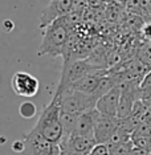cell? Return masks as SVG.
<instances>
[{
  "label": "cell",
  "mask_w": 151,
  "mask_h": 155,
  "mask_svg": "<svg viewBox=\"0 0 151 155\" xmlns=\"http://www.w3.org/2000/svg\"><path fill=\"white\" fill-rule=\"evenodd\" d=\"M60 98L57 94L52 98V101L43 109L37 123L34 125L33 130L45 140L54 144H58L62 139V127L60 123Z\"/></svg>",
  "instance_id": "6da1fadb"
},
{
  "label": "cell",
  "mask_w": 151,
  "mask_h": 155,
  "mask_svg": "<svg viewBox=\"0 0 151 155\" xmlns=\"http://www.w3.org/2000/svg\"><path fill=\"white\" fill-rule=\"evenodd\" d=\"M69 36V28L62 23L61 19L56 20L44 29L43 40L38 48V56H51V57L61 56Z\"/></svg>",
  "instance_id": "7a4b0ae2"
},
{
  "label": "cell",
  "mask_w": 151,
  "mask_h": 155,
  "mask_svg": "<svg viewBox=\"0 0 151 155\" xmlns=\"http://www.w3.org/2000/svg\"><path fill=\"white\" fill-rule=\"evenodd\" d=\"M56 94L60 98V107L62 111L80 115L87 110L96 109L97 100L90 94H84L73 89H65Z\"/></svg>",
  "instance_id": "3957f363"
},
{
  "label": "cell",
  "mask_w": 151,
  "mask_h": 155,
  "mask_svg": "<svg viewBox=\"0 0 151 155\" xmlns=\"http://www.w3.org/2000/svg\"><path fill=\"white\" fill-rule=\"evenodd\" d=\"M100 72L98 69L93 68L86 60H76V61H68L64 62L62 66V73H61V80L58 82L57 90L56 93H61L69 86H72L74 82L84 77L92 74V73Z\"/></svg>",
  "instance_id": "277c9868"
},
{
  "label": "cell",
  "mask_w": 151,
  "mask_h": 155,
  "mask_svg": "<svg viewBox=\"0 0 151 155\" xmlns=\"http://www.w3.org/2000/svg\"><path fill=\"white\" fill-rule=\"evenodd\" d=\"M24 155H61L58 144L45 140L32 129L23 139Z\"/></svg>",
  "instance_id": "5b68a950"
},
{
  "label": "cell",
  "mask_w": 151,
  "mask_h": 155,
  "mask_svg": "<svg viewBox=\"0 0 151 155\" xmlns=\"http://www.w3.org/2000/svg\"><path fill=\"white\" fill-rule=\"evenodd\" d=\"M73 8H74V2H72V0H53V2H49L43 13H41L40 28L45 29L52 23H54L56 20L61 19L65 15H68L69 12H72Z\"/></svg>",
  "instance_id": "8992f818"
},
{
  "label": "cell",
  "mask_w": 151,
  "mask_h": 155,
  "mask_svg": "<svg viewBox=\"0 0 151 155\" xmlns=\"http://www.w3.org/2000/svg\"><path fill=\"white\" fill-rule=\"evenodd\" d=\"M11 85L13 91L20 97L32 98L38 93L40 82L34 76L27 72H16L12 76Z\"/></svg>",
  "instance_id": "52a82bcc"
},
{
  "label": "cell",
  "mask_w": 151,
  "mask_h": 155,
  "mask_svg": "<svg viewBox=\"0 0 151 155\" xmlns=\"http://www.w3.org/2000/svg\"><path fill=\"white\" fill-rule=\"evenodd\" d=\"M119 119L117 117H109V115H101L94 127L93 138L98 144H107L111 137L114 135L115 130L118 127Z\"/></svg>",
  "instance_id": "ba28073f"
},
{
  "label": "cell",
  "mask_w": 151,
  "mask_h": 155,
  "mask_svg": "<svg viewBox=\"0 0 151 155\" xmlns=\"http://www.w3.org/2000/svg\"><path fill=\"white\" fill-rule=\"evenodd\" d=\"M121 98V90L115 85L110 91L103 94L96 104V110L101 115H109V117H115L117 115V109Z\"/></svg>",
  "instance_id": "9c48e42d"
},
{
  "label": "cell",
  "mask_w": 151,
  "mask_h": 155,
  "mask_svg": "<svg viewBox=\"0 0 151 155\" xmlns=\"http://www.w3.org/2000/svg\"><path fill=\"white\" fill-rule=\"evenodd\" d=\"M100 117H101V114L96 110V109H92V110H87L85 113H82V114H80L73 135L93 138L94 127H96L97 121Z\"/></svg>",
  "instance_id": "30bf717a"
},
{
  "label": "cell",
  "mask_w": 151,
  "mask_h": 155,
  "mask_svg": "<svg viewBox=\"0 0 151 155\" xmlns=\"http://www.w3.org/2000/svg\"><path fill=\"white\" fill-rule=\"evenodd\" d=\"M105 76H107V70H100V72L92 73V74L78 80L77 82L73 84L72 86H69L68 89H73L76 91H80V93L93 96L97 86H98V84H100V81L102 80V77H105Z\"/></svg>",
  "instance_id": "8fae6325"
},
{
  "label": "cell",
  "mask_w": 151,
  "mask_h": 155,
  "mask_svg": "<svg viewBox=\"0 0 151 155\" xmlns=\"http://www.w3.org/2000/svg\"><path fill=\"white\" fill-rule=\"evenodd\" d=\"M78 121V115L72 114V113L60 111V123L62 127V138H69L74 134L76 125Z\"/></svg>",
  "instance_id": "7c38bea8"
},
{
  "label": "cell",
  "mask_w": 151,
  "mask_h": 155,
  "mask_svg": "<svg viewBox=\"0 0 151 155\" xmlns=\"http://www.w3.org/2000/svg\"><path fill=\"white\" fill-rule=\"evenodd\" d=\"M134 149V144L131 140L129 142H119V143H109L107 150L109 155H130Z\"/></svg>",
  "instance_id": "4fadbf2b"
},
{
  "label": "cell",
  "mask_w": 151,
  "mask_h": 155,
  "mask_svg": "<svg viewBox=\"0 0 151 155\" xmlns=\"http://www.w3.org/2000/svg\"><path fill=\"white\" fill-rule=\"evenodd\" d=\"M138 93L140 101H146L151 98V70L140 80L138 86Z\"/></svg>",
  "instance_id": "5bb4252c"
},
{
  "label": "cell",
  "mask_w": 151,
  "mask_h": 155,
  "mask_svg": "<svg viewBox=\"0 0 151 155\" xmlns=\"http://www.w3.org/2000/svg\"><path fill=\"white\" fill-rule=\"evenodd\" d=\"M19 113H20V115H21L23 118L29 119V118H33L34 115H36L37 107H36V105H34L33 102L24 101V102L20 104V106H19Z\"/></svg>",
  "instance_id": "9a60e30c"
},
{
  "label": "cell",
  "mask_w": 151,
  "mask_h": 155,
  "mask_svg": "<svg viewBox=\"0 0 151 155\" xmlns=\"http://www.w3.org/2000/svg\"><path fill=\"white\" fill-rule=\"evenodd\" d=\"M89 155H109L107 144H96L89 153Z\"/></svg>",
  "instance_id": "2e32d148"
},
{
  "label": "cell",
  "mask_w": 151,
  "mask_h": 155,
  "mask_svg": "<svg viewBox=\"0 0 151 155\" xmlns=\"http://www.w3.org/2000/svg\"><path fill=\"white\" fill-rule=\"evenodd\" d=\"M143 35H145V37L147 38V40H150L151 41V23L149 24H146L145 27H143Z\"/></svg>",
  "instance_id": "e0dca14e"
},
{
  "label": "cell",
  "mask_w": 151,
  "mask_h": 155,
  "mask_svg": "<svg viewBox=\"0 0 151 155\" xmlns=\"http://www.w3.org/2000/svg\"><path fill=\"white\" fill-rule=\"evenodd\" d=\"M130 155H149V153H146V151L143 150H139V149H133V151L130 153Z\"/></svg>",
  "instance_id": "ac0fdd59"
},
{
  "label": "cell",
  "mask_w": 151,
  "mask_h": 155,
  "mask_svg": "<svg viewBox=\"0 0 151 155\" xmlns=\"http://www.w3.org/2000/svg\"><path fill=\"white\" fill-rule=\"evenodd\" d=\"M143 122H145L146 125L151 129V113H147V114L145 115V118H143Z\"/></svg>",
  "instance_id": "d6986e66"
},
{
  "label": "cell",
  "mask_w": 151,
  "mask_h": 155,
  "mask_svg": "<svg viewBox=\"0 0 151 155\" xmlns=\"http://www.w3.org/2000/svg\"><path fill=\"white\" fill-rule=\"evenodd\" d=\"M142 102H143V105H145L147 113H151V98H149V100H146V101H142Z\"/></svg>",
  "instance_id": "ffe728a7"
},
{
  "label": "cell",
  "mask_w": 151,
  "mask_h": 155,
  "mask_svg": "<svg viewBox=\"0 0 151 155\" xmlns=\"http://www.w3.org/2000/svg\"><path fill=\"white\" fill-rule=\"evenodd\" d=\"M149 155H151V153H150V154H149Z\"/></svg>",
  "instance_id": "44dd1931"
}]
</instances>
